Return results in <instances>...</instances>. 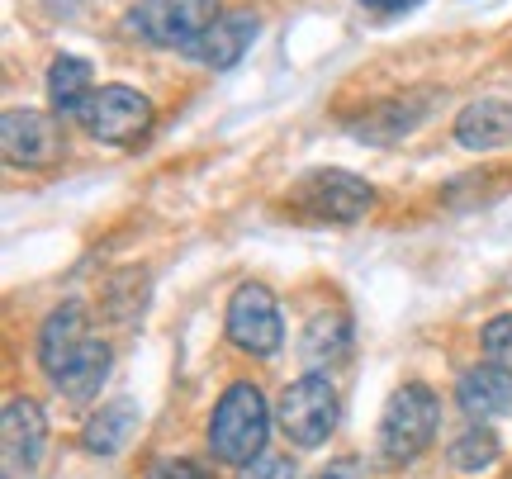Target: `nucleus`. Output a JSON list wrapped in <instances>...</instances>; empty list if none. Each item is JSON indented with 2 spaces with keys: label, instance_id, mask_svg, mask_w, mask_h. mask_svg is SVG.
I'll return each instance as SVG.
<instances>
[{
  "label": "nucleus",
  "instance_id": "f257e3e1",
  "mask_svg": "<svg viewBox=\"0 0 512 479\" xmlns=\"http://www.w3.org/2000/svg\"><path fill=\"white\" fill-rule=\"evenodd\" d=\"M266 437H271V404L256 385L238 380L209 418V451L228 465H252L256 456H266Z\"/></svg>",
  "mask_w": 512,
  "mask_h": 479
},
{
  "label": "nucleus",
  "instance_id": "f03ea898",
  "mask_svg": "<svg viewBox=\"0 0 512 479\" xmlns=\"http://www.w3.org/2000/svg\"><path fill=\"white\" fill-rule=\"evenodd\" d=\"M441 427V404L427 385H403L380 418V461L384 465H408L418 461L422 451L432 446Z\"/></svg>",
  "mask_w": 512,
  "mask_h": 479
},
{
  "label": "nucleus",
  "instance_id": "7ed1b4c3",
  "mask_svg": "<svg viewBox=\"0 0 512 479\" xmlns=\"http://www.w3.org/2000/svg\"><path fill=\"white\" fill-rule=\"evenodd\" d=\"M275 418L285 427V437L294 446H323L328 432L337 427V389H332L328 375H299L294 385H285L280 404H275Z\"/></svg>",
  "mask_w": 512,
  "mask_h": 479
},
{
  "label": "nucleus",
  "instance_id": "20e7f679",
  "mask_svg": "<svg viewBox=\"0 0 512 479\" xmlns=\"http://www.w3.org/2000/svg\"><path fill=\"white\" fill-rule=\"evenodd\" d=\"M294 209H304L309 219L318 223H356L370 214V204H375V190H370L361 176H351V171H309L304 181L290 190Z\"/></svg>",
  "mask_w": 512,
  "mask_h": 479
},
{
  "label": "nucleus",
  "instance_id": "39448f33",
  "mask_svg": "<svg viewBox=\"0 0 512 479\" xmlns=\"http://www.w3.org/2000/svg\"><path fill=\"white\" fill-rule=\"evenodd\" d=\"M76 119L100 143H138L152 129V100L133 86H100V91H91Z\"/></svg>",
  "mask_w": 512,
  "mask_h": 479
},
{
  "label": "nucleus",
  "instance_id": "423d86ee",
  "mask_svg": "<svg viewBox=\"0 0 512 479\" xmlns=\"http://www.w3.org/2000/svg\"><path fill=\"white\" fill-rule=\"evenodd\" d=\"M228 337L233 347H242L247 356H261L271 361L280 342H285V323H280V304L266 285H238L233 299H228Z\"/></svg>",
  "mask_w": 512,
  "mask_h": 479
},
{
  "label": "nucleus",
  "instance_id": "0eeeda50",
  "mask_svg": "<svg viewBox=\"0 0 512 479\" xmlns=\"http://www.w3.org/2000/svg\"><path fill=\"white\" fill-rule=\"evenodd\" d=\"M219 15L214 0H138L128 24L157 48H190Z\"/></svg>",
  "mask_w": 512,
  "mask_h": 479
},
{
  "label": "nucleus",
  "instance_id": "6e6552de",
  "mask_svg": "<svg viewBox=\"0 0 512 479\" xmlns=\"http://www.w3.org/2000/svg\"><path fill=\"white\" fill-rule=\"evenodd\" d=\"M0 148L10 166H53L62 157V129L43 110H5L0 119Z\"/></svg>",
  "mask_w": 512,
  "mask_h": 479
},
{
  "label": "nucleus",
  "instance_id": "1a4fd4ad",
  "mask_svg": "<svg viewBox=\"0 0 512 479\" xmlns=\"http://www.w3.org/2000/svg\"><path fill=\"white\" fill-rule=\"evenodd\" d=\"M256 29H261V19H256V10H219V15L209 19V29H204L185 53L195 57V62H204V67H214V72H223V67H233V62H242V53L252 48Z\"/></svg>",
  "mask_w": 512,
  "mask_h": 479
},
{
  "label": "nucleus",
  "instance_id": "9d476101",
  "mask_svg": "<svg viewBox=\"0 0 512 479\" xmlns=\"http://www.w3.org/2000/svg\"><path fill=\"white\" fill-rule=\"evenodd\" d=\"M43 408L34 399H10L5 404V418H0V465H5V479H15L19 470H29L43 451Z\"/></svg>",
  "mask_w": 512,
  "mask_h": 479
},
{
  "label": "nucleus",
  "instance_id": "9b49d317",
  "mask_svg": "<svg viewBox=\"0 0 512 479\" xmlns=\"http://www.w3.org/2000/svg\"><path fill=\"white\" fill-rule=\"evenodd\" d=\"M456 404L470 423H489V418L512 413V370L503 366V361L465 370L460 385H456Z\"/></svg>",
  "mask_w": 512,
  "mask_h": 479
},
{
  "label": "nucleus",
  "instance_id": "f8f14e48",
  "mask_svg": "<svg viewBox=\"0 0 512 479\" xmlns=\"http://www.w3.org/2000/svg\"><path fill=\"white\" fill-rule=\"evenodd\" d=\"M456 143L470 152H494L512 143V105L508 100H475L456 114Z\"/></svg>",
  "mask_w": 512,
  "mask_h": 479
},
{
  "label": "nucleus",
  "instance_id": "ddd939ff",
  "mask_svg": "<svg viewBox=\"0 0 512 479\" xmlns=\"http://www.w3.org/2000/svg\"><path fill=\"white\" fill-rule=\"evenodd\" d=\"M81 347H86V304L72 299V304L53 309V318L38 332V366L48 370V375H57Z\"/></svg>",
  "mask_w": 512,
  "mask_h": 479
},
{
  "label": "nucleus",
  "instance_id": "4468645a",
  "mask_svg": "<svg viewBox=\"0 0 512 479\" xmlns=\"http://www.w3.org/2000/svg\"><path fill=\"white\" fill-rule=\"evenodd\" d=\"M105 375H110V347H105V342H95V337H86V347H81L67 366L57 370L53 385L62 389L67 399L86 404V399H95V394H100Z\"/></svg>",
  "mask_w": 512,
  "mask_h": 479
},
{
  "label": "nucleus",
  "instance_id": "2eb2a0df",
  "mask_svg": "<svg viewBox=\"0 0 512 479\" xmlns=\"http://www.w3.org/2000/svg\"><path fill=\"white\" fill-rule=\"evenodd\" d=\"M138 432V404L133 399H114V404L100 408V418L86 423V451L91 456H119L128 446V437Z\"/></svg>",
  "mask_w": 512,
  "mask_h": 479
},
{
  "label": "nucleus",
  "instance_id": "dca6fc26",
  "mask_svg": "<svg viewBox=\"0 0 512 479\" xmlns=\"http://www.w3.org/2000/svg\"><path fill=\"white\" fill-rule=\"evenodd\" d=\"M422 114H427V95L389 100V105H380L375 114H366V119L356 124V138H366V143H394V138H408V133L422 124Z\"/></svg>",
  "mask_w": 512,
  "mask_h": 479
},
{
  "label": "nucleus",
  "instance_id": "f3484780",
  "mask_svg": "<svg viewBox=\"0 0 512 479\" xmlns=\"http://www.w3.org/2000/svg\"><path fill=\"white\" fill-rule=\"evenodd\" d=\"M91 62L86 57H72L62 53L48 67V100H53L57 114H81V105L91 100Z\"/></svg>",
  "mask_w": 512,
  "mask_h": 479
},
{
  "label": "nucleus",
  "instance_id": "a211bd4d",
  "mask_svg": "<svg viewBox=\"0 0 512 479\" xmlns=\"http://www.w3.org/2000/svg\"><path fill=\"white\" fill-rule=\"evenodd\" d=\"M299 351H304V361L309 366H323V361H342L351 351V323L342 314H318L304 328V342H299Z\"/></svg>",
  "mask_w": 512,
  "mask_h": 479
},
{
  "label": "nucleus",
  "instance_id": "6ab92c4d",
  "mask_svg": "<svg viewBox=\"0 0 512 479\" xmlns=\"http://www.w3.org/2000/svg\"><path fill=\"white\" fill-rule=\"evenodd\" d=\"M446 461H451V470H460V475H479V470H489V465L498 461V437L489 427L475 423L470 432H460L456 442H451Z\"/></svg>",
  "mask_w": 512,
  "mask_h": 479
},
{
  "label": "nucleus",
  "instance_id": "aec40b11",
  "mask_svg": "<svg viewBox=\"0 0 512 479\" xmlns=\"http://www.w3.org/2000/svg\"><path fill=\"white\" fill-rule=\"evenodd\" d=\"M484 351H489L494 361H503V366H512V314L494 318V323L484 328Z\"/></svg>",
  "mask_w": 512,
  "mask_h": 479
},
{
  "label": "nucleus",
  "instance_id": "412c9836",
  "mask_svg": "<svg viewBox=\"0 0 512 479\" xmlns=\"http://www.w3.org/2000/svg\"><path fill=\"white\" fill-rule=\"evenodd\" d=\"M238 479H294V461L290 456H256Z\"/></svg>",
  "mask_w": 512,
  "mask_h": 479
},
{
  "label": "nucleus",
  "instance_id": "4be33fe9",
  "mask_svg": "<svg viewBox=\"0 0 512 479\" xmlns=\"http://www.w3.org/2000/svg\"><path fill=\"white\" fill-rule=\"evenodd\" d=\"M147 479H204V475L190 461H157L147 470Z\"/></svg>",
  "mask_w": 512,
  "mask_h": 479
},
{
  "label": "nucleus",
  "instance_id": "5701e85b",
  "mask_svg": "<svg viewBox=\"0 0 512 479\" xmlns=\"http://www.w3.org/2000/svg\"><path fill=\"white\" fill-rule=\"evenodd\" d=\"M366 10H375V15H403V10H413L418 0H361Z\"/></svg>",
  "mask_w": 512,
  "mask_h": 479
},
{
  "label": "nucleus",
  "instance_id": "b1692460",
  "mask_svg": "<svg viewBox=\"0 0 512 479\" xmlns=\"http://www.w3.org/2000/svg\"><path fill=\"white\" fill-rule=\"evenodd\" d=\"M313 479H361V465H356V461H337V465H328L323 475H313Z\"/></svg>",
  "mask_w": 512,
  "mask_h": 479
}]
</instances>
